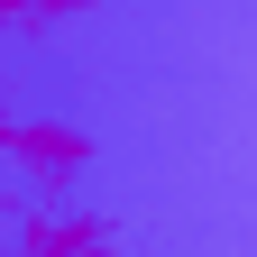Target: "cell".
Segmentation results:
<instances>
[{
  "mask_svg": "<svg viewBox=\"0 0 257 257\" xmlns=\"http://www.w3.org/2000/svg\"><path fill=\"white\" fill-rule=\"evenodd\" d=\"M83 10H92V0H83Z\"/></svg>",
  "mask_w": 257,
  "mask_h": 257,
  "instance_id": "cell-3",
  "label": "cell"
},
{
  "mask_svg": "<svg viewBox=\"0 0 257 257\" xmlns=\"http://www.w3.org/2000/svg\"><path fill=\"white\" fill-rule=\"evenodd\" d=\"M19 257H128V239H119L110 211H46V202H28L19 211Z\"/></svg>",
  "mask_w": 257,
  "mask_h": 257,
  "instance_id": "cell-2",
  "label": "cell"
},
{
  "mask_svg": "<svg viewBox=\"0 0 257 257\" xmlns=\"http://www.w3.org/2000/svg\"><path fill=\"white\" fill-rule=\"evenodd\" d=\"M92 156H101V138H92L83 119H46V110H19L10 119V166L28 193H64Z\"/></svg>",
  "mask_w": 257,
  "mask_h": 257,
  "instance_id": "cell-1",
  "label": "cell"
}]
</instances>
